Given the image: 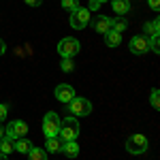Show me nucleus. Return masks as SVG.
I'll use <instances>...</instances> for the list:
<instances>
[{
	"label": "nucleus",
	"mask_w": 160,
	"mask_h": 160,
	"mask_svg": "<svg viewBox=\"0 0 160 160\" xmlns=\"http://www.w3.org/2000/svg\"><path fill=\"white\" fill-rule=\"evenodd\" d=\"M60 141H77V137H79V120L71 115V118H64L60 120Z\"/></svg>",
	"instance_id": "1"
},
{
	"label": "nucleus",
	"mask_w": 160,
	"mask_h": 160,
	"mask_svg": "<svg viewBox=\"0 0 160 160\" xmlns=\"http://www.w3.org/2000/svg\"><path fill=\"white\" fill-rule=\"evenodd\" d=\"M126 149L130 152V154H135V156H141V154H145L148 152V137L145 135H130L126 139Z\"/></svg>",
	"instance_id": "2"
},
{
	"label": "nucleus",
	"mask_w": 160,
	"mask_h": 160,
	"mask_svg": "<svg viewBox=\"0 0 160 160\" xmlns=\"http://www.w3.org/2000/svg\"><path fill=\"white\" fill-rule=\"evenodd\" d=\"M43 132H45L47 139L49 137H58V132H60V115L56 111H49L45 115V120H43Z\"/></svg>",
	"instance_id": "3"
},
{
	"label": "nucleus",
	"mask_w": 160,
	"mask_h": 160,
	"mask_svg": "<svg viewBox=\"0 0 160 160\" xmlns=\"http://www.w3.org/2000/svg\"><path fill=\"white\" fill-rule=\"evenodd\" d=\"M79 41L73 37H66V38H62L60 43H58V53H60L62 58H73V56H77L79 53Z\"/></svg>",
	"instance_id": "4"
},
{
	"label": "nucleus",
	"mask_w": 160,
	"mask_h": 160,
	"mask_svg": "<svg viewBox=\"0 0 160 160\" xmlns=\"http://www.w3.org/2000/svg\"><path fill=\"white\" fill-rule=\"evenodd\" d=\"M68 111H71V115H79V118H83V115H90L92 113V102L88 98H77L75 96L71 102H68Z\"/></svg>",
	"instance_id": "5"
},
{
	"label": "nucleus",
	"mask_w": 160,
	"mask_h": 160,
	"mask_svg": "<svg viewBox=\"0 0 160 160\" xmlns=\"http://www.w3.org/2000/svg\"><path fill=\"white\" fill-rule=\"evenodd\" d=\"M90 24V11L83 7H77L75 11H71V26L75 30H83Z\"/></svg>",
	"instance_id": "6"
},
{
	"label": "nucleus",
	"mask_w": 160,
	"mask_h": 160,
	"mask_svg": "<svg viewBox=\"0 0 160 160\" xmlns=\"http://www.w3.org/2000/svg\"><path fill=\"white\" fill-rule=\"evenodd\" d=\"M4 135L9 137L11 141H15V139H22V137L28 135V124L22 122V120H15V122H11L9 126H7Z\"/></svg>",
	"instance_id": "7"
},
{
	"label": "nucleus",
	"mask_w": 160,
	"mask_h": 160,
	"mask_svg": "<svg viewBox=\"0 0 160 160\" xmlns=\"http://www.w3.org/2000/svg\"><path fill=\"white\" fill-rule=\"evenodd\" d=\"M128 47H130V51L132 53H137V56H143V53H148V49H149V38H145V37H132L130 38V43H128Z\"/></svg>",
	"instance_id": "8"
},
{
	"label": "nucleus",
	"mask_w": 160,
	"mask_h": 160,
	"mask_svg": "<svg viewBox=\"0 0 160 160\" xmlns=\"http://www.w3.org/2000/svg\"><path fill=\"white\" fill-rule=\"evenodd\" d=\"M56 98L60 100V102H64V105H68V102L75 98V90H73V86H66V83L58 86V88H56Z\"/></svg>",
	"instance_id": "9"
},
{
	"label": "nucleus",
	"mask_w": 160,
	"mask_h": 160,
	"mask_svg": "<svg viewBox=\"0 0 160 160\" xmlns=\"http://www.w3.org/2000/svg\"><path fill=\"white\" fill-rule=\"evenodd\" d=\"M92 28L98 32V34H105L111 30V17H105V15H98L94 22H92Z\"/></svg>",
	"instance_id": "10"
},
{
	"label": "nucleus",
	"mask_w": 160,
	"mask_h": 160,
	"mask_svg": "<svg viewBox=\"0 0 160 160\" xmlns=\"http://www.w3.org/2000/svg\"><path fill=\"white\" fill-rule=\"evenodd\" d=\"M60 152L64 156H68V158H77V156H79V143H77V141H62Z\"/></svg>",
	"instance_id": "11"
},
{
	"label": "nucleus",
	"mask_w": 160,
	"mask_h": 160,
	"mask_svg": "<svg viewBox=\"0 0 160 160\" xmlns=\"http://www.w3.org/2000/svg\"><path fill=\"white\" fill-rule=\"evenodd\" d=\"M111 7H113V13H118V15H126V13H130V0H109Z\"/></svg>",
	"instance_id": "12"
},
{
	"label": "nucleus",
	"mask_w": 160,
	"mask_h": 160,
	"mask_svg": "<svg viewBox=\"0 0 160 160\" xmlns=\"http://www.w3.org/2000/svg\"><path fill=\"white\" fill-rule=\"evenodd\" d=\"M13 149L19 152V154H28V152L32 149V143H30L26 137H22V139H15V141H13Z\"/></svg>",
	"instance_id": "13"
},
{
	"label": "nucleus",
	"mask_w": 160,
	"mask_h": 160,
	"mask_svg": "<svg viewBox=\"0 0 160 160\" xmlns=\"http://www.w3.org/2000/svg\"><path fill=\"white\" fill-rule=\"evenodd\" d=\"M143 30H145V38H149V37H158V30H160V19L156 17V19L148 22V24L143 26Z\"/></svg>",
	"instance_id": "14"
},
{
	"label": "nucleus",
	"mask_w": 160,
	"mask_h": 160,
	"mask_svg": "<svg viewBox=\"0 0 160 160\" xmlns=\"http://www.w3.org/2000/svg\"><path fill=\"white\" fill-rule=\"evenodd\" d=\"M105 43H107V47H118L122 43V34L109 30V32H105Z\"/></svg>",
	"instance_id": "15"
},
{
	"label": "nucleus",
	"mask_w": 160,
	"mask_h": 160,
	"mask_svg": "<svg viewBox=\"0 0 160 160\" xmlns=\"http://www.w3.org/2000/svg\"><path fill=\"white\" fill-rule=\"evenodd\" d=\"M47 152H51V154H58L62 149V141H60V137H49L47 139Z\"/></svg>",
	"instance_id": "16"
},
{
	"label": "nucleus",
	"mask_w": 160,
	"mask_h": 160,
	"mask_svg": "<svg viewBox=\"0 0 160 160\" xmlns=\"http://www.w3.org/2000/svg\"><path fill=\"white\" fill-rule=\"evenodd\" d=\"M28 160H47V152L32 145V149L28 152Z\"/></svg>",
	"instance_id": "17"
},
{
	"label": "nucleus",
	"mask_w": 160,
	"mask_h": 160,
	"mask_svg": "<svg viewBox=\"0 0 160 160\" xmlns=\"http://www.w3.org/2000/svg\"><path fill=\"white\" fill-rule=\"evenodd\" d=\"M11 152H15V149H13V141L9 137H2V139H0V154L7 156V154H11Z\"/></svg>",
	"instance_id": "18"
},
{
	"label": "nucleus",
	"mask_w": 160,
	"mask_h": 160,
	"mask_svg": "<svg viewBox=\"0 0 160 160\" xmlns=\"http://www.w3.org/2000/svg\"><path fill=\"white\" fill-rule=\"evenodd\" d=\"M126 19H115V22H113V19H111V30H113V32H120V34H122L124 30H126Z\"/></svg>",
	"instance_id": "19"
},
{
	"label": "nucleus",
	"mask_w": 160,
	"mask_h": 160,
	"mask_svg": "<svg viewBox=\"0 0 160 160\" xmlns=\"http://www.w3.org/2000/svg\"><path fill=\"white\" fill-rule=\"evenodd\" d=\"M60 68L64 71V73H73V68H75V62H73V58H62Z\"/></svg>",
	"instance_id": "20"
},
{
	"label": "nucleus",
	"mask_w": 160,
	"mask_h": 160,
	"mask_svg": "<svg viewBox=\"0 0 160 160\" xmlns=\"http://www.w3.org/2000/svg\"><path fill=\"white\" fill-rule=\"evenodd\" d=\"M149 102H152L154 109H160V92L158 90H152V98H149Z\"/></svg>",
	"instance_id": "21"
},
{
	"label": "nucleus",
	"mask_w": 160,
	"mask_h": 160,
	"mask_svg": "<svg viewBox=\"0 0 160 160\" xmlns=\"http://www.w3.org/2000/svg\"><path fill=\"white\" fill-rule=\"evenodd\" d=\"M62 7H64L66 11H75V9L79 7V0H62Z\"/></svg>",
	"instance_id": "22"
},
{
	"label": "nucleus",
	"mask_w": 160,
	"mask_h": 160,
	"mask_svg": "<svg viewBox=\"0 0 160 160\" xmlns=\"http://www.w3.org/2000/svg\"><path fill=\"white\" fill-rule=\"evenodd\" d=\"M149 49L154 51V53H158V51H160V41H158V37H152V41H149Z\"/></svg>",
	"instance_id": "23"
},
{
	"label": "nucleus",
	"mask_w": 160,
	"mask_h": 160,
	"mask_svg": "<svg viewBox=\"0 0 160 160\" xmlns=\"http://www.w3.org/2000/svg\"><path fill=\"white\" fill-rule=\"evenodd\" d=\"M100 9V2L98 0H90V4H88V11L92 13V11H98Z\"/></svg>",
	"instance_id": "24"
},
{
	"label": "nucleus",
	"mask_w": 160,
	"mask_h": 160,
	"mask_svg": "<svg viewBox=\"0 0 160 160\" xmlns=\"http://www.w3.org/2000/svg\"><path fill=\"white\" fill-rule=\"evenodd\" d=\"M7 115H9V107L7 105H0V122L7 120Z\"/></svg>",
	"instance_id": "25"
},
{
	"label": "nucleus",
	"mask_w": 160,
	"mask_h": 160,
	"mask_svg": "<svg viewBox=\"0 0 160 160\" xmlns=\"http://www.w3.org/2000/svg\"><path fill=\"white\" fill-rule=\"evenodd\" d=\"M148 2H149V7H152L154 11H158V9H160V0H148Z\"/></svg>",
	"instance_id": "26"
},
{
	"label": "nucleus",
	"mask_w": 160,
	"mask_h": 160,
	"mask_svg": "<svg viewBox=\"0 0 160 160\" xmlns=\"http://www.w3.org/2000/svg\"><path fill=\"white\" fill-rule=\"evenodd\" d=\"M24 2L28 4V7H38V4H41L43 0H24Z\"/></svg>",
	"instance_id": "27"
},
{
	"label": "nucleus",
	"mask_w": 160,
	"mask_h": 160,
	"mask_svg": "<svg viewBox=\"0 0 160 160\" xmlns=\"http://www.w3.org/2000/svg\"><path fill=\"white\" fill-rule=\"evenodd\" d=\"M4 51H7V45H4V41H2V38H0V56H2V53H4Z\"/></svg>",
	"instance_id": "28"
},
{
	"label": "nucleus",
	"mask_w": 160,
	"mask_h": 160,
	"mask_svg": "<svg viewBox=\"0 0 160 160\" xmlns=\"http://www.w3.org/2000/svg\"><path fill=\"white\" fill-rule=\"evenodd\" d=\"M2 137H4V130H2V126H0V139H2Z\"/></svg>",
	"instance_id": "29"
},
{
	"label": "nucleus",
	"mask_w": 160,
	"mask_h": 160,
	"mask_svg": "<svg viewBox=\"0 0 160 160\" xmlns=\"http://www.w3.org/2000/svg\"><path fill=\"white\" fill-rule=\"evenodd\" d=\"M0 160H7V156H4V154H0Z\"/></svg>",
	"instance_id": "30"
},
{
	"label": "nucleus",
	"mask_w": 160,
	"mask_h": 160,
	"mask_svg": "<svg viewBox=\"0 0 160 160\" xmlns=\"http://www.w3.org/2000/svg\"><path fill=\"white\" fill-rule=\"evenodd\" d=\"M98 2H100V4H102V2H109V0H98Z\"/></svg>",
	"instance_id": "31"
}]
</instances>
